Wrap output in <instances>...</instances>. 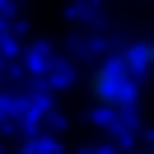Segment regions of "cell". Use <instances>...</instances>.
<instances>
[{
	"label": "cell",
	"mask_w": 154,
	"mask_h": 154,
	"mask_svg": "<svg viewBox=\"0 0 154 154\" xmlns=\"http://www.w3.org/2000/svg\"><path fill=\"white\" fill-rule=\"evenodd\" d=\"M131 84H135V70L122 56H112V61L89 70V98L98 107H126L131 103Z\"/></svg>",
	"instance_id": "1"
}]
</instances>
